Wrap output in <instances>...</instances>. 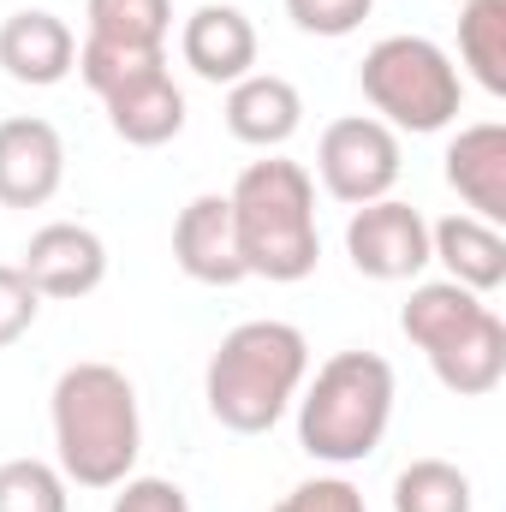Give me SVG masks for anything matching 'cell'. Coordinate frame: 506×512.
Masks as SVG:
<instances>
[{
  "label": "cell",
  "mask_w": 506,
  "mask_h": 512,
  "mask_svg": "<svg viewBox=\"0 0 506 512\" xmlns=\"http://www.w3.org/2000/svg\"><path fill=\"white\" fill-rule=\"evenodd\" d=\"M393 512H471V477L447 459H411L393 477Z\"/></svg>",
  "instance_id": "44dd1931"
},
{
  "label": "cell",
  "mask_w": 506,
  "mask_h": 512,
  "mask_svg": "<svg viewBox=\"0 0 506 512\" xmlns=\"http://www.w3.org/2000/svg\"><path fill=\"white\" fill-rule=\"evenodd\" d=\"M102 108H108L114 137L131 143V149H161V143H173L185 131V90L173 84L167 66L120 84L114 96H102Z\"/></svg>",
  "instance_id": "9a60e30c"
},
{
  "label": "cell",
  "mask_w": 506,
  "mask_h": 512,
  "mask_svg": "<svg viewBox=\"0 0 506 512\" xmlns=\"http://www.w3.org/2000/svg\"><path fill=\"white\" fill-rule=\"evenodd\" d=\"M90 36L120 48H167L173 0H90Z\"/></svg>",
  "instance_id": "ffe728a7"
},
{
  "label": "cell",
  "mask_w": 506,
  "mask_h": 512,
  "mask_svg": "<svg viewBox=\"0 0 506 512\" xmlns=\"http://www.w3.org/2000/svg\"><path fill=\"white\" fill-rule=\"evenodd\" d=\"M18 268L36 286V298H90L108 280V245L78 221H48L42 233H30Z\"/></svg>",
  "instance_id": "ba28073f"
},
{
  "label": "cell",
  "mask_w": 506,
  "mask_h": 512,
  "mask_svg": "<svg viewBox=\"0 0 506 512\" xmlns=\"http://www.w3.org/2000/svg\"><path fill=\"white\" fill-rule=\"evenodd\" d=\"M393 364L381 352H334L298 399V447L322 465H364L393 423Z\"/></svg>",
  "instance_id": "277c9868"
},
{
  "label": "cell",
  "mask_w": 506,
  "mask_h": 512,
  "mask_svg": "<svg viewBox=\"0 0 506 512\" xmlns=\"http://www.w3.org/2000/svg\"><path fill=\"white\" fill-rule=\"evenodd\" d=\"M310 376V340L292 328V322H239L209 370H203V399H209V417L233 435H268L286 405L298 399V387Z\"/></svg>",
  "instance_id": "3957f363"
},
{
  "label": "cell",
  "mask_w": 506,
  "mask_h": 512,
  "mask_svg": "<svg viewBox=\"0 0 506 512\" xmlns=\"http://www.w3.org/2000/svg\"><path fill=\"white\" fill-rule=\"evenodd\" d=\"M179 54L185 66L203 78V84H239L256 72V24L239 12V6H197L179 30Z\"/></svg>",
  "instance_id": "7c38bea8"
},
{
  "label": "cell",
  "mask_w": 506,
  "mask_h": 512,
  "mask_svg": "<svg viewBox=\"0 0 506 512\" xmlns=\"http://www.w3.org/2000/svg\"><path fill=\"white\" fill-rule=\"evenodd\" d=\"M304 126V96L292 78L280 72H251L239 84H227V131L251 149H286Z\"/></svg>",
  "instance_id": "4fadbf2b"
},
{
  "label": "cell",
  "mask_w": 506,
  "mask_h": 512,
  "mask_svg": "<svg viewBox=\"0 0 506 512\" xmlns=\"http://www.w3.org/2000/svg\"><path fill=\"white\" fill-rule=\"evenodd\" d=\"M233 203V233H239V262L245 280H274V286H298L316 274L322 262V227H316V179L286 161L268 155L239 173V185L227 191Z\"/></svg>",
  "instance_id": "7a4b0ae2"
},
{
  "label": "cell",
  "mask_w": 506,
  "mask_h": 512,
  "mask_svg": "<svg viewBox=\"0 0 506 512\" xmlns=\"http://www.w3.org/2000/svg\"><path fill=\"white\" fill-rule=\"evenodd\" d=\"M346 256L364 280H417L429 268V221L399 197L364 203L346 221Z\"/></svg>",
  "instance_id": "52a82bcc"
},
{
  "label": "cell",
  "mask_w": 506,
  "mask_h": 512,
  "mask_svg": "<svg viewBox=\"0 0 506 512\" xmlns=\"http://www.w3.org/2000/svg\"><path fill=\"white\" fill-rule=\"evenodd\" d=\"M429 370H435V382L447 387V393H459V399L495 393L506 376V322L495 310H483L459 340H447L441 352H429Z\"/></svg>",
  "instance_id": "e0dca14e"
},
{
  "label": "cell",
  "mask_w": 506,
  "mask_h": 512,
  "mask_svg": "<svg viewBox=\"0 0 506 512\" xmlns=\"http://www.w3.org/2000/svg\"><path fill=\"white\" fill-rule=\"evenodd\" d=\"M48 417H54V459H60L66 483L120 489L137 471L143 417H137V387H131L126 370H114L102 358L60 370Z\"/></svg>",
  "instance_id": "6da1fadb"
},
{
  "label": "cell",
  "mask_w": 506,
  "mask_h": 512,
  "mask_svg": "<svg viewBox=\"0 0 506 512\" xmlns=\"http://www.w3.org/2000/svg\"><path fill=\"white\" fill-rule=\"evenodd\" d=\"M0 512H66V477L48 459L0 465Z\"/></svg>",
  "instance_id": "603a6c76"
},
{
  "label": "cell",
  "mask_w": 506,
  "mask_h": 512,
  "mask_svg": "<svg viewBox=\"0 0 506 512\" xmlns=\"http://www.w3.org/2000/svg\"><path fill=\"white\" fill-rule=\"evenodd\" d=\"M66 179V143L36 114L0 120V203L6 209H42L54 203Z\"/></svg>",
  "instance_id": "9c48e42d"
},
{
  "label": "cell",
  "mask_w": 506,
  "mask_h": 512,
  "mask_svg": "<svg viewBox=\"0 0 506 512\" xmlns=\"http://www.w3.org/2000/svg\"><path fill=\"white\" fill-rule=\"evenodd\" d=\"M268 512H370V507H364V489H352L346 477H310V483L286 489Z\"/></svg>",
  "instance_id": "484cf974"
},
{
  "label": "cell",
  "mask_w": 506,
  "mask_h": 512,
  "mask_svg": "<svg viewBox=\"0 0 506 512\" xmlns=\"http://www.w3.org/2000/svg\"><path fill=\"white\" fill-rule=\"evenodd\" d=\"M399 167H405V149H399V131L381 126L376 114H346L322 131L316 143V173H322V191L346 209H364L393 197L399 185Z\"/></svg>",
  "instance_id": "8992f818"
},
{
  "label": "cell",
  "mask_w": 506,
  "mask_h": 512,
  "mask_svg": "<svg viewBox=\"0 0 506 512\" xmlns=\"http://www.w3.org/2000/svg\"><path fill=\"white\" fill-rule=\"evenodd\" d=\"M429 262L447 268L453 286L465 292H495L506 286V239L501 227L477 221V215H447L429 227Z\"/></svg>",
  "instance_id": "2e32d148"
},
{
  "label": "cell",
  "mask_w": 506,
  "mask_h": 512,
  "mask_svg": "<svg viewBox=\"0 0 506 512\" xmlns=\"http://www.w3.org/2000/svg\"><path fill=\"white\" fill-rule=\"evenodd\" d=\"M358 84L381 126L411 131V137L447 131L459 120V96H465L453 54L429 36H381L358 66Z\"/></svg>",
  "instance_id": "5b68a950"
},
{
  "label": "cell",
  "mask_w": 506,
  "mask_h": 512,
  "mask_svg": "<svg viewBox=\"0 0 506 512\" xmlns=\"http://www.w3.org/2000/svg\"><path fill=\"white\" fill-rule=\"evenodd\" d=\"M459 60L489 96H506V0H459Z\"/></svg>",
  "instance_id": "d6986e66"
},
{
  "label": "cell",
  "mask_w": 506,
  "mask_h": 512,
  "mask_svg": "<svg viewBox=\"0 0 506 512\" xmlns=\"http://www.w3.org/2000/svg\"><path fill=\"white\" fill-rule=\"evenodd\" d=\"M376 0H286V18L304 30V36H352L364 18H370Z\"/></svg>",
  "instance_id": "cb8c5ba5"
},
{
  "label": "cell",
  "mask_w": 506,
  "mask_h": 512,
  "mask_svg": "<svg viewBox=\"0 0 506 512\" xmlns=\"http://www.w3.org/2000/svg\"><path fill=\"white\" fill-rule=\"evenodd\" d=\"M483 310H489L483 292H465V286H453V280H423V286H411V298L399 304V334L429 358V352H441L447 340H459Z\"/></svg>",
  "instance_id": "ac0fdd59"
},
{
  "label": "cell",
  "mask_w": 506,
  "mask_h": 512,
  "mask_svg": "<svg viewBox=\"0 0 506 512\" xmlns=\"http://www.w3.org/2000/svg\"><path fill=\"white\" fill-rule=\"evenodd\" d=\"M161 66H167V48H120V42H96V36H84V48H78V78L96 96H114L120 84L161 72Z\"/></svg>",
  "instance_id": "7402d4cb"
},
{
  "label": "cell",
  "mask_w": 506,
  "mask_h": 512,
  "mask_svg": "<svg viewBox=\"0 0 506 512\" xmlns=\"http://www.w3.org/2000/svg\"><path fill=\"white\" fill-rule=\"evenodd\" d=\"M36 310H42V298H36V286L24 280V268H18V262H0V352L18 346V340L36 328Z\"/></svg>",
  "instance_id": "d4e9b609"
},
{
  "label": "cell",
  "mask_w": 506,
  "mask_h": 512,
  "mask_svg": "<svg viewBox=\"0 0 506 512\" xmlns=\"http://www.w3.org/2000/svg\"><path fill=\"white\" fill-rule=\"evenodd\" d=\"M173 262L197 280V286H239L245 262H239V233H233V203L221 191H203L179 209L173 221Z\"/></svg>",
  "instance_id": "8fae6325"
},
{
  "label": "cell",
  "mask_w": 506,
  "mask_h": 512,
  "mask_svg": "<svg viewBox=\"0 0 506 512\" xmlns=\"http://www.w3.org/2000/svg\"><path fill=\"white\" fill-rule=\"evenodd\" d=\"M108 512H191V501H185V489L167 483V477H126Z\"/></svg>",
  "instance_id": "4316f807"
},
{
  "label": "cell",
  "mask_w": 506,
  "mask_h": 512,
  "mask_svg": "<svg viewBox=\"0 0 506 512\" xmlns=\"http://www.w3.org/2000/svg\"><path fill=\"white\" fill-rule=\"evenodd\" d=\"M0 72L30 90H54L60 78L78 72V36L60 12L24 6L0 24Z\"/></svg>",
  "instance_id": "30bf717a"
},
{
  "label": "cell",
  "mask_w": 506,
  "mask_h": 512,
  "mask_svg": "<svg viewBox=\"0 0 506 512\" xmlns=\"http://www.w3.org/2000/svg\"><path fill=\"white\" fill-rule=\"evenodd\" d=\"M447 185L465 197V209L489 227L506 221V126L501 120H483V126H465L447 143Z\"/></svg>",
  "instance_id": "5bb4252c"
}]
</instances>
